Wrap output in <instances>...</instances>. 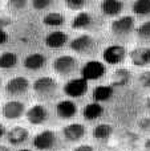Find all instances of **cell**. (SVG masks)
Returning a JSON list of instances; mask_svg holds the SVG:
<instances>
[{"label": "cell", "instance_id": "cell-34", "mask_svg": "<svg viewBox=\"0 0 150 151\" xmlns=\"http://www.w3.org/2000/svg\"><path fill=\"white\" fill-rule=\"evenodd\" d=\"M73 151H94V150H93V147L89 146V145H81V146H77Z\"/></svg>", "mask_w": 150, "mask_h": 151}, {"label": "cell", "instance_id": "cell-6", "mask_svg": "<svg viewBox=\"0 0 150 151\" xmlns=\"http://www.w3.org/2000/svg\"><path fill=\"white\" fill-rule=\"evenodd\" d=\"M125 56H126V50L121 45H110V47L105 48V50L102 53L104 61L108 64H112V65L122 63Z\"/></svg>", "mask_w": 150, "mask_h": 151}, {"label": "cell", "instance_id": "cell-15", "mask_svg": "<svg viewBox=\"0 0 150 151\" xmlns=\"http://www.w3.org/2000/svg\"><path fill=\"white\" fill-rule=\"evenodd\" d=\"M64 137L71 142L80 141L85 135V127L81 123H71L64 127Z\"/></svg>", "mask_w": 150, "mask_h": 151}, {"label": "cell", "instance_id": "cell-32", "mask_svg": "<svg viewBox=\"0 0 150 151\" xmlns=\"http://www.w3.org/2000/svg\"><path fill=\"white\" fill-rule=\"evenodd\" d=\"M138 125H140V127L142 129V130L149 131L150 130V118H148V117L142 118V119L138 122Z\"/></svg>", "mask_w": 150, "mask_h": 151}, {"label": "cell", "instance_id": "cell-4", "mask_svg": "<svg viewBox=\"0 0 150 151\" xmlns=\"http://www.w3.org/2000/svg\"><path fill=\"white\" fill-rule=\"evenodd\" d=\"M88 90V81H85L84 78H72L64 86V91L66 96H69L71 98H79V97L84 96L85 91Z\"/></svg>", "mask_w": 150, "mask_h": 151}, {"label": "cell", "instance_id": "cell-17", "mask_svg": "<svg viewBox=\"0 0 150 151\" xmlns=\"http://www.w3.org/2000/svg\"><path fill=\"white\" fill-rule=\"evenodd\" d=\"M28 138V130L21 126H16V127L11 129L7 133V139L9 143L12 145H20L27 141Z\"/></svg>", "mask_w": 150, "mask_h": 151}, {"label": "cell", "instance_id": "cell-1", "mask_svg": "<svg viewBox=\"0 0 150 151\" xmlns=\"http://www.w3.org/2000/svg\"><path fill=\"white\" fill-rule=\"evenodd\" d=\"M52 68L53 70L57 74L61 76H68L71 73H73L77 68V60L73 56L69 55H64V56H58L57 58H55L52 63Z\"/></svg>", "mask_w": 150, "mask_h": 151}, {"label": "cell", "instance_id": "cell-14", "mask_svg": "<svg viewBox=\"0 0 150 151\" xmlns=\"http://www.w3.org/2000/svg\"><path fill=\"white\" fill-rule=\"evenodd\" d=\"M66 41H68V35L64 33L63 31L50 32V33L45 37V44H47V47L53 48V49L64 47V45L66 44Z\"/></svg>", "mask_w": 150, "mask_h": 151}, {"label": "cell", "instance_id": "cell-22", "mask_svg": "<svg viewBox=\"0 0 150 151\" xmlns=\"http://www.w3.org/2000/svg\"><path fill=\"white\" fill-rule=\"evenodd\" d=\"M112 133H113V127H112V125H108V123H101V125H97L93 129V137L98 141L108 139L112 135Z\"/></svg>", "mask_w": 150, "mask_h": 151}, {"label": "cell", "instance_id": "cell-30", "mask_svg": "<svg viewBox=\"0 0 150 151\" xmlns=\"http://www.w3.org/2000/svg\"><path fill=\"white\" fill-rule=\"evenodd\" d=\"M9 5L12 8H16V9H21L27 5V0H11Z\"/></svg>", "mask_w": 150, "mask_h": 151}, {"label": "cell", "instance_id": "cell-39", "mask_svg": "<svg viewBox=\"0 0 150 151\" xmlns=\"http://www.w3.org/2000/svg\"><path fill=\"white\" fill-rule=\"evenodd\" d=\"M17 151H31V150H28V149H21V150H17Z\"/></svg>", "mask_w": 150, "mask_h": 151}, {"label": "cell", "instance_id": "cell-24", "mask_svg": "<svg viewBox=\"0 0 150 151\" xmlns=\"http://www.w3.org/2000/svg\"><path fill=\"white\" fill-rule=\"evenodd\" d=\"M17 64V56L13 52H4L0 55V69H12Z\"/></svg>", "mask_w": 150, "mask_h": 151}, {"label": "cell", "instance_id": "cell-20", "mask_svg": "<svg viewBox=\"0 0 150 151\" xmlns=\"http://www.w3.org/2000/svg\"><path fill=\"white\" fill-rule=\"evenodd\" d=\"M93 99L94 102H102V101H108L112 96H113V88L110 85H100L96 86L93 89Z\"/></svg>", "mask_w": 150, "mask_h": 151}, {"label": "cell", "instance_id": "cell-18", "mask_svg": "<svg viewBox=\"0 0 150 151\" xmlns=\"http://www.w3.org/2000/svg\"><path fill=\"white\" fill-rule=\"evenodd\" d=\"M124 8V3L118 0H104L101 3V11L104 15L108 16H117L121 13Z\"/></svg>", "mask_w": 150, "mask_h": 151}, {"label": "cell", "instance_id": "cell-13", "mask_svg": "<svg viewBox=\"0 0 150 151\" xmlns=\"http://www.w3.org/2000/svg\"><path fill=\"white\" fill-rule=\"evenodd\" d=\"M56 111H57V115L60 118H63V119H69V118L76 115L77 106L71 99H63V101H60L57 104Z\"/></svg>", "mask_w": 150, "mask_h": 151}, {"label": "cell", "instance_id": "cell-31", "mask_svg": "<svg viewBox=\"0 0 150 151\" xmlns=\"http://www.w3.org/2000/svg\"><path fill=\"white\" fill-rule=\"evenodd\" d=\"M140 82L144 86H150V72H145L140 76Z\"/></svg>", "mask_w": 150, "mask_h": 151}, {"label": "cell", "instance_id": "cell-7", "mask_svg": "<svg viewBox=\"0 0 150 151\" xmlns=\"http://www.w3.org/2000/svg\"><path fill=\"white\" fill-rule=\"evenodd\" d=\"M56 145V134L50 130H44L33 138V146L37 150H50Z\"/></svg>", "mask_w": 150, "mask_h": 151}, {"label": "cell", "instance_id": "cell-9", "mask_svg": "<svg viewBox=\"0 0 150 151\" xmlns=\"http://www.w3.org/2000/svg\"><path fill=\"white\" fill-rule=\"evenodd\" d=\"M25 113V106L20 101H8L3 106V115L7 119H19Z\"/></svg>", "mask_w": 150, "mask_h": 151}, {"label": "cell", "instance_id": "cell-11", "mask_svg": "<svg viewBox=\"0 0 150 151\" xmlns=\"http://www.w3.org/2000/svg\"><path fill=\"white\" fill-rule=\"evenodd\" d=\"M93 45H94V40H93L92 36L81 35V36H77L76 39L72 40L71 49L77 53H85V52H89Z\"/></svg>", "mask_w": 150, "mask_h": 151}, {"label": "cell", "instance_id": "cell-10", "mask_svg": "<svg viewBox=\"0 0 150 151\" xmlns=\"http://www.w3.org/2000/svg\"><path fill=\"white\" fill-rule=\"evenodd\" d=\"M48 111L43 105H33L27 111V119L32 125H41L47 121Z\"/></svg>", "mask_w": 150, "mask_h": 151}, {"label": "cell", "instance_id": "cell-25", "mask_svg": "<svg viewBox=\"0 0 150 151\" xmlns=\"http://www.w3.org/2000/svg\"><path fill=\"white\" fill-rule=\"evenodd\" d=\"M132 9L136 15L145 16L150 13V0H137L133 3Z\"/></svg>", "mask_w": 150, "mask_h": 151}, {"label": "cell", "instance_id": "cell-12", "mask_svg": "<svg viewBox=\"0 0 150 151\" xmlns=\"http://www.w3.org/2000/svg\"><path fill=\"white\" fill-rule=\"evenodd\" d=\"M130 60L137 66H145L150 64V48L140 47L130 52Z\"/></svg>", "mask_w": 150, "mask_h": 151}, {"label": "cell", "instance_id": "cell-8", "mask_svg": "<svg viewBox=\"0 0 150 151\" xmlns=\"http://www.w3.org/2000/svg\"><path fill=\"white\" fill-rule=\"evenodd\" d=\"M29 81L25 77H13L5 85V91L11 96H19L28 90Z\"/></svg>", "mask_w": 150, "mask_h": 151}, {"label": "cell", "instance_id": "cell-3", "mask_svg": "<svg viewBox=\"0 0 150 151\" xmlns=\"http://www.w3.org/2000/svg\"><path fill=\"white\" fill-rule=\"evenodd\" d=\"M33 90L41 97H49L57 90V82L55 78L44 76L33 82Z\"/></svg>", "mask_w": 150, "mask_h": 151}, {"label": "cell", "instance_id": "cell-16", "mask_svg": "<svg viewBox=\"0 0 150 151\" xmlns=\"http://www.w3.org/2000/svg\"><path fill=\"white\" fill-rule=\"evenodd\" d=\"M47 63V58L44 55L41 53H31L25 57L24 60V66L29 70H37V69H41L43 66Z\"/></svg>", "mask_w": 150, "mask_h": 151}, {"label": "cell", "instance_id": "cell-2", "mask_svg": "<svg viewBox=\"0 0 150 151\" xmlns=\"http://www.w3.org/2000/svg\"><path fill=\"white\" fill-rule=\"evenodd\" d=\"M105 74V65L100 61H88L81 69V78H84L85 81H93L98 80Z\"/></svg>", "mask_w": 150, "mask_h": 151}, {"label": "cell", "instance_id": "cell-28", "mask_svg": "<svg viewBox=\"0 0 150 151\" xmlns=\"http://www.w3.org/2000/svg\"><path fill=\"white\" fill-rule=\"evenodd\" d=\"M84 5H85L84 0H68V1H66V7L71 8V9H73V11L81 9Z\"/></svg>", "mask_w": 150, "mask_h": 151}, {"label": "cell", "instance_id": "cell-40", "mask_svg": "<svg viewBox=\"0 0 150 151\" xmlns=\"http://www.w3.org/2000/svg\"><path fill=\"white\" fill-rule=\"evenodd\" d=\"M0 83H1V81H0Z\"/></svg>", "mask_w": 150, "mask_h": 151}, {"label": "cell", "instance_id": "cell-5", "mask_svg": "<svg viewBox=\"0 0 150 151\" xmlns=\"http://www.w3.org/2000/svg\"><path fill=\"white\" fill-rule=\"evenodd\" d=\"M133 28H134V19L132 16H121L114 21H112L110 24L112 32L114 35H118V36L130 33Z\"/></svg>", "mask_w": 150, "mask_h": 151}, {"label": "cell", "instance_id": "cell-21", "mask_svg": "<svg viewBox=\"0 0 150 151\" xmlns=\"http://www.w3.org/2000/svg\"><path fill=\"white\" fill-rule=\"evenodd\" d=\"M92 24V16H90L89 12H79L76 16L73 17V21H72V28L73 29H84L87 27H89Z\"/></svg>", "mask_w": 150, "mask_h": 151}, {"label": "cell", "instance_id": "cell-37", "mask_svg": "<svg viewBox=\"0 0 150 151\" xmlns=\"http://www.w3.org/2000/svg\"><path fill=\"white\" fill-rule=\"evenodd\" d=\"M4 133H5V130H4V126H3V125H0V137H1Z\"/></svg>", "mask_w": 150, "mask_h": 151}, {"label": "cell", "instance_id": "cell-23", "mask_svg": "<svg viewBox=\"0 0 150 151\" xmlns=\"http://www.w3.org/2000/svg\"><path fill=\"white\" fill-rule=\"evenodd\" d=\"M130 78V72L125 68H120L117 70H114L113 77H112V82L116 86H124L128 83Z\"/></svg>", "mask_w": 150, "mask_h": 151}, {"label": "cell", "instance_id": "cell-27", "mask_svg": "<svg viewBox=\"0 0 150 151\" xmlns=\"http://www.w3.org/2000/svg\"><path fill=\"white\" fill-rule=\"evenodd\" d=\"M137 35L142 40H150V21H145L137 28Z\"/></svg>", "mask_w": 150, "mask_h": 151}, {"label": "cell", "instance_id": "cell-35", "mask_svg": "<svg viewBox=\"0 0 150 151\" xmlns=\"http://www.w3.org/2000/svg\"><path fill=\"white\" fill-rule=\"evenodd\" d=\"M11 20L8 17H0V29H4L5 25H9Z\"/></svg>", "mask_w": 150, "mask_h": 151}, {"label": "cell", "instance_id": "cell-19", "mask_svg": "<svg viewBox=\"0 0 150 151\" xmlns=\"http://www.w3.org/2000/svg\"><path fill=\"white\" fill-rule=\"evenodd\" d=\"M104 113V107L98 102H90L82 109V115L87 121H94Z\"/></svg>", "mask_w": 150, "mask_h": 151}, {"label": "cell", "instance_id": "cell-38", "mask_svg": "<svg viewBox=\"0 0 150 151\" xmlns=\"http://www.w3.org/2000/svg\"><path fill=\"white\" fill-rule=\"evenodd\" d=\"M146 105H148V107H149V109H150V97H149V98H148V99H146Z\"/></svg>", "mask_w": 150, "mask_h": 151}, {"label": "cell", "instance_id": "cell-33", "mask_svg": "<svg viewBox=\"0 0 150 151\" xmlns=\"http://www.w3.org/2000/svg\"><path fill=\"white\" fill-rule=\"evenodd\" d=\"M7 40H8L7 32H5L4 29H0V45L5 44V42H7Z\"/></svg>", "mask_w": 150, "mask_h": 151}, {"label": "cell", "instance_id": "cell-29", "mask_svg": "<svg viewBox=\"0 0 150 151\" xmlns=\"http://www.w3.org/2000/svg\"><path fill=\"white\" fill-rule=\"evenodd\" d=\"M32 5H33V8H36V9H44V8L50 5V0H33Z\"/></svg>", "mask_w": 150, "mask_h": 151}, {"label": "cell", "instance_id": "cell-26", "mask_svg": "<svg viewBox=\"0 0 150 151\" xmlns=\"http://www.w3.org/2000/svg\"><path fill=\"white\" fill-rule=\"evenodd\" d=\"M43 23L48 27H58L64 23V16L58 12H50L44 16Z\"/></svg>", "mask_w": 150, "mask_h": 151}, {"label": "cell", "instance_id": "cell-36", "mask_svg": "<svg viewBox=\"0 0 150 151\" xmlns=\"http://www.w3.org/2000/svg\"><path fill=\"white\" fill-rule=\"evenodd\" d=\"M145 150H146V151H150V138L145 142Z\"/></svg>", "mask_w": 150, "mask_h": 151}]
</instances>
